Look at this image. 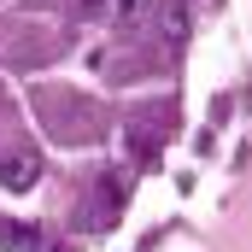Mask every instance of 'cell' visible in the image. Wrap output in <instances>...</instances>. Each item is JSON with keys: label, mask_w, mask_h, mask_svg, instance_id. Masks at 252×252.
Here are the masks:
<instances>
[{"label": "cell", "mask_w": 252, "mask_h": 252, "mask_svg": "<svg viewBox=\"0 0 252 252\" xmlns=\"http://www.w3.org/2000/svg\"><path fill=\"white\" fill-rule=\"evenodd\" d=\"M35 176H41V158H35L30 147H18V153L0 158V188H6V193H30Z\"/></svg>", "instance_id": "cell-1"}, {"label": "cell", "mask_w": 252, "mask_h": 252, "mask_svg": "<svg viewBox=\"0 0 252 252\" xmlns=\"http://www.w3.org/2000/svg\"><path fill=\"white\" fill-rule=\"evenodd\" d=\"M158 35L164 41H182L188 35V0H164L158 6Z\"/></svg>", "instance_id": "cell-2"}, {"label": "cell", "mask_w": 252, "mask_h": 252, "mask_svg": "<svg viewBox=\"0 0 252 252\" xmlns=\"http://www.w3.org/2000/svg\"><path fill=\"white\" fill-rule=\"evenodd\" d=\"M70 12L82 24H94V18H112V0H70Z\"/></svg>", "instance_id": "cell-3"}, {"label": "cell", "mask_w": 252, "mask_h": 252, "mask_svg": "<svg viewBox=\"0 0 252 252\" xmlns=\"http://www.w3.org/2000/svg\"><path fill=\"white\" fill-rule=\"evenodd\" d=\"M147 6H153V0H112V18H141V12H147Z\"/></svg>", "instance_id": "cell-4"}]
</instances>
